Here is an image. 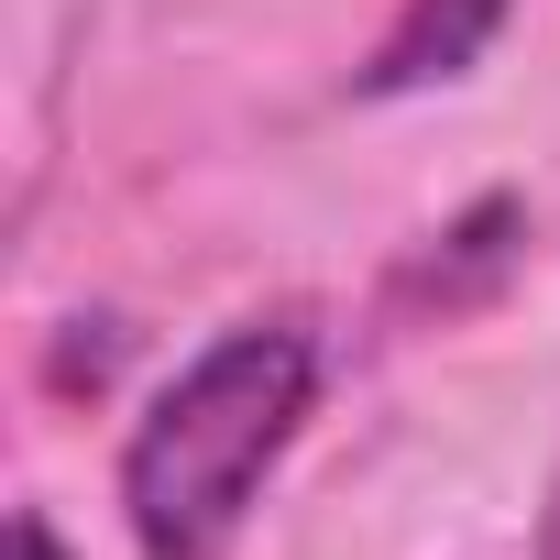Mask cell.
I'll use <instances>...</instances> for the list:
<instances>
[{
	"label": "cell",
	"mask_w": 560,
	"mask_h": 560,
	"mask_svg": "<svg viewBox=\"0 0 560 560\" xmlns=\"http://www.w3.org/2000/svg\"><path fill=\"white\" fill-rule=\"evenodd\" d=\"M12 560H67V538H56V527L23 505V516H12Z\"/></svg>",
	"instance_id": "3"
},
{
	"label": "cell",
	"mask_w": 560,
	"mask_h": 560,
	"mask_svg": "<svg viewBox=\"0 0 560 560\" xmlns=\"http://www.w3.org/2000/svg\"><path fill=\"white\" fill-rule=\"evenodd\" d=\"M516 0H396V23L363 67V100H407V89H451L494 34H505Z\"/></svg>",
	"instance_id": "2"
},
{
	"label": "cell",
	"mask_w": 560,
	"mask_h": 560,
	"mask_svg": "<svg viewBox=\"0 0 560 560\" xmlns=\"http://www.w3.org/2000/svg\"><path fill=\"white\" fill-rule=\"evenodd\" d=\"M319 396V341L298 319L220 330L121 440V516L143 560H231L264 472L287 462Z\"/></svg>",
	"instance_id": "1"
}]
</instances>
